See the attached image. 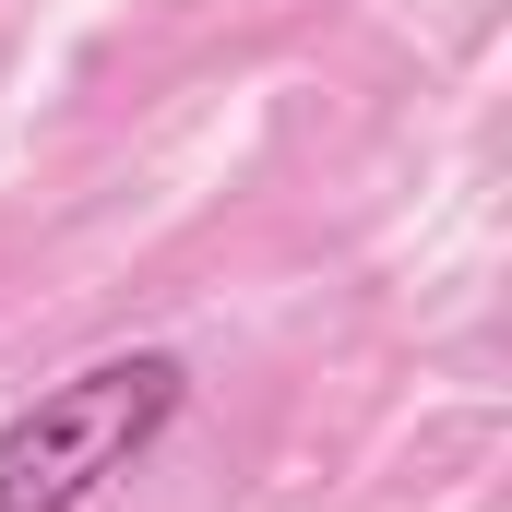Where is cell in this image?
Segmentation results:
<instances>
[{
	"mask_svg": "<svg viewBox=\"0 0 512 512\" xmlns=\"http://www.w3.org/2000/svg\"><path fill=\"white\" fill-rule=\"evenodd\" d=\"M191 405V370L167 346H120L84 358L72 382H48L36 405L0 417V512H84L108 477H131V453Z\"/></svg>",
	"mask_w": 512,
	"mask_h": 512,
	"instance_id": "obj_1",
	"label": "cell"
}]
</instances>
